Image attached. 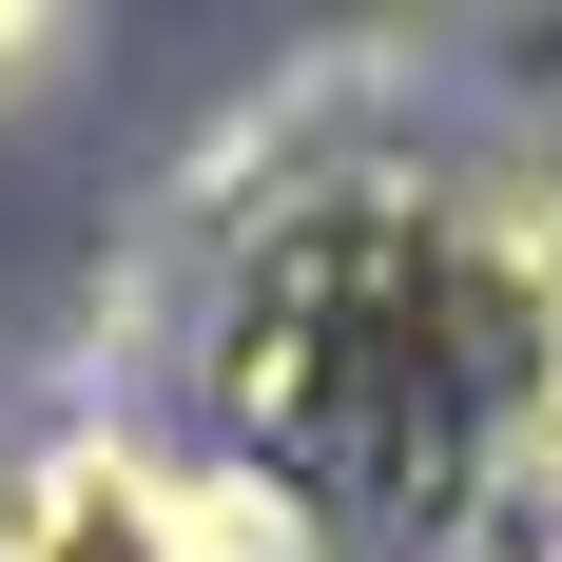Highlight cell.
<instances>
[{"label":"cell","instance_id":"1","mask_svg":"<svg viewBox=\"0 0 562 562\" xmlns=\"http://www.w3.org/2000/svg\"><path fill=\"white\" fill-rule=\"evenodd\" d=\"M0 562H330V543L252 465H194L156 427H58L0 465Z\"/></svg>","mask_w":562,"mask_h":562},{"label":"cell","instance_id":"2","mask_svg":"<svg viewBox=\"0 0 562 562\" xmlns=\"http://www.w3.org/2000/svg\"><path fill=\"white\" fill-rule=\"evenodd\" d=\"M447 562H562V427H524V447L485 465V485H465Z\"/></svg>","mask_w":562,"mask_h":562},{"label":"cell","instance_id":"3","mask_svg":"<svg viewBox=\"0 0 562 562\" xmlns=\"http://www.w3.org/2000/svg\"><path fill=\"white\" fill-rule=\"evenodd\" d=\"M40 58H58V20H40V0H0V98H20Z\"/></svg>","mask_w":562,"mask_h":562}]
</instances>
